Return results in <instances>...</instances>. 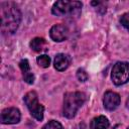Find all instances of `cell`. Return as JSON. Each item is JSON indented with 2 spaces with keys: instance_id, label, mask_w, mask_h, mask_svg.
<instances>
[{
  "instance_id": "6da1fadb",
  "label": "cell",
  "mask_w": 129,
  "mask_h": 129,
  "mask_svg": "<svg viewBox=\"0 0 129 129\" xmlns=\"http://www.w3.org/2000/svg\"><path fill=\"white\" fill-rule=\"evenodd\" d=\"M1 15V31L3 34H13L21 21V12L17 5L13 2L0 3Z\"/></svg>"
},
{
  "instance_id": "7a4b0ae2",
  "label": "cell",
  "mask_w": 129,
  "mask_h": 129,
  "mask_svg": "<svg viewBox=\"0 0 129 129\" xmlns=\"http://www.w3.org/2000/svg\"><path fill=\"white\" fill-rule=\"evenodd\" d=\"M86 101V95L82 92H70L63 98V116L67 118L75 117L77 111Z\"/></svg>"
},
{
  "instance_id": "3957f363",
  "label": "cell",
  "mask_w": 129,
  "mask_h": 129,
  "mask_svg": "<svg viewBox=\"0 0 129 129\" xmlns=\"http://www.w3.org/2000/svg\"><path fill=\"white\" fill-rule=\"evenodd\" d=\"M82 3L80 1H56L52 8V14L59 17H78L81 13Z\"/></svg>"
},
{
  "instance_id": "277c9868",
  "label": "cell",
  "mask_w": 129,
  "mask_h": 129,
  "mask_svg": "<svg viewBox=\"0 0 129 129\" xmlns=\"http://www.w3.org/2000/svg\"><path fill=\"white\" fill-rule=\"evenodd\" d=\"M24 103L26 104L30 114L36 120L41 121L43 119L44 108H43V106L41 104H39L38 98H37V94L34 91H30L24 96Z\"/></svg>"
},
{
  "instance_id": "5b68a950",
  "label": "cell",
  "mask_w": 129,
  "mask_h": 129,
  "mask_svg": "<svg viewBox=\"0 0 129 129\" xmlns=\"http://www.w3.org/2000/svg\"><path fill=\"white\" fill-rule=\"evenodd\" d=\"M111 78L116 86H121L129 81V62L118 61L112 69Z\"/></svg>"
},
{
  "instance_id": "8992f818",
  "label": "cell",
  "mask_w": 129,
  "mask_h": 129,
  "mask_svg": "<svg viewBox=\"0 0 129 129\" xmlns=\"http://www.w3.org/2000/svg\"><path fill=\"white\" fill-rule=\"evenodd\" d=\"M20 112L16 108H6L1 112V123L3 124H15L20 121Z\"/></svg>"
},
{
  "instance_id": "52a82bcc",
  "label": "cell",
  "mask_w": 129,
  "mask_h": 129,
  "mask_svg": "<svg viewBox=\"0 0 129 129\" xmlns=\"http://www.w3.org/2000/svg\"><path fill=\"white\" fill-rule=\"evenodd\" d=\"M49 35H50L52 40H54L56 42H60V41H63L68 38L69 30L62 24H55L50 28Z\"/></svg>"
},
{
  "instance_id": "ba28073f",
  "label": "cell",
  "mask_w": 129,
  "mask_h": 129,
  "mask_svg": "<svg viewBox=\"0 0 129 129\" xmlns=\"http://www.w3.org/2000/svg\"><path fill=\"white\" fill-rule=\"evenodd\" d=\"M103 103H104V107L107 110L113 111L120 105V96L115 92L108 91L104 95Z\"/></svg>"
},
{
  "instance_id": "9c48e42d",
  "label": "cell",
  "mask_w": 129,
  "mask_h": 129,
  "mask_svg": "<svg viewBox=\"0 0 129 129\" xmlns=\"http://www.w3.org/2000/svg\"><path fill=\"white\" fill-rule=\"evenodd\" d=\"M19 67L21 69V72H22V76H23L24 81L27 84H30V85L33 84L34 83V75L30 71V67H29L28 60L26 58L21 59L20 62H19Z\"/></svg>"
},
{
  "instance_id": "30bf717a",
  "label": "cell",
  "mask_w": 129,
  "mask_h": 129,
  "mask_svg": "<svg viewBox=\"0 0 129 129\" xmlns=\"http://www.w3.org/2000/svg\"><path fill=\"white\" fill-rule=\"evenodd\" d=\"M71 63V57L68 54L64 53H58L56 54L55 58H54V68L55 70L62 72L64 70H67L69 68Z\"/></svg>"
},
{
  "instance_id": "8fae6325",
  "label": "cell",
  "mask_w": 129,
  "mask_h": 129,
  "mask_svg": "<svg viewBox=\"0 0 129 129\" xmlns=\"http://www.w3.org/2000/svg\"><path fill=\"white\" fill-rule=\"evenodd\" d=\"M109 121L105 116H98L94 118L91 122V129H108L109 128Z\"/></svg>"
},
{
  "instance_id": "7c38bea8",
  "label": "cell",
  "mask_w": 129,
  "mask_h": 129,
  "mask_svg": "<svg viewBox=\"0 0 129 129\" xmlns=\"http://www.w3.org/2000/svg\"><path fill=\"white\" fill-rule=\"evenodd\" d=\"M44 45H45V40L42 37H35V38H33L30 41V47H31V49L34 50V51H36V52L41 51L43 49Z\"/></svg>"
},
{
  "instance_id": "4fadbf2b",
  "label": "cell",
  "mask_w": 129,
  "mask_h": 129,
  "mask_svg": "<svg viewBox=\"0 0 129 129\" xmlns=\"http://www.w3.org/2000/svg\"><path fill=\"white\" fill-rule=\"evenodd\" d=\"M37 63L39 67L41 68H48L49 64H50V57L47 56L46 54H42V55H39L37 57Z\"/></svg>"
},
{
  "instance_id": "5bb4252c",
  "label": "cell",
  "mask_w": 129,
  "mask_h": 129,
  "mask_svg": "<svg viewBox=\"0 0 129 129\" xmlns=\"http://www.w3.org/2000/svg\"><path fill=\"white\" fill-rule=\"evenodd\" d=\"M42 129H63V127L59 122L55 120H50L42 127Z\"/></svg>"
},
{
  "instance_id": "9a60e30c",
  "label": "cell",
  "mask_w": 129,
  "mask_h": 129,
  "mask_svg": "<svg viewBox=\"0 0 129 129\" xmlns=\"http://www.w3.org/2000/svg\"><path fill=\"white\" fill-rule=\"evenodd\" d=\"M77 78H78V80H79L80 82H86V81L88 80L89 76H88V74L86 73L85 70L79 69V70L77 71Z\"/></svg>"
},
{
  "instance_id": "2e32d148",
  "label": "cell",
  "mask_w": 129,
  "mask_h": 129,
  "mask_svg": "<svg viewBox=\"0 0 129 129\" xmlns=\"http://www.w3.org/2000/svg\"><path fill=\"white\" fill-rule=\"evenodd\" d=\"M120 22H121V24L129 31V12H127V13H124L122 16H121V18H120Z\"/></svg>"
},
{
  "instance_id": "e0dca14e",
  "label": "cell",
  "mask_w": 129,
  "mask_h": 129,
  "mask_svg": "<svg viewBox=\"0 0 129 129\" xmlns=\"http://www.w3.org/2000/svg\"><path fill=\"white\" fill-rule=\"evenodd\" d=\"M126 105H127V107L129 108V98L127 99V102H126Z\"/></svg>"
},
{
  "instance_id": "ac0fdd59",
  "label": "cell",
  "mask_w": 129,
  "mask_h": 129,
  "mask_svg": "<svg viewBox=\"0 0 129 129\" xmlns=\"http://www.w3.org/2000/svg\"><path fill=\"white\" fill-rule=\"evenodd\" d=\"M127 129H129V127H128V128H127Z\"/></svg>"
}]
</instances>
